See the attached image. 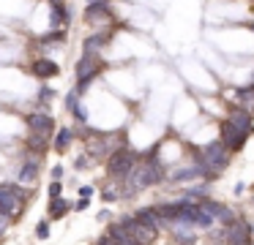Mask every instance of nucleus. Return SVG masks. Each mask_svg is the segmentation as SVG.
I'll use <instances>...</instances> for the list:
<instances>
[{
	"mask_svg": "<svg viewBox=\"0 0 254 245\" xmlns=\"http://www.w3.org/2000/svg\"><path fill=\"white\" fill-rule=\"evenodd\" d=\"M194 158H197L199 163H202V172H205V180H216L221 172H224L227 166H230L232 161V152L227 150L224 145H221L219 139L210 142V145H205L202 150L194 152Z\"/></svg>",
	"mask_w": 254,
	"mask_h": 245,
	"instance_id": "1",
	"label": "nucleus"
},
{
	"mask_svg": "<svg viewBox=\"0 0 254 245\" xmlns=\"http://www.w3.org/2000/svg\"><path fill=\"white\" fill-rule=\"evenodd\" d=\"M107 68L104 57H101V52H82L77 60V65H74V76H77V96L82 98L85 93L90 90V85H93L96 79H99V74Z\"/></svg>",
	"mask_w": 254,
	"mask_h": 245,
	"instance_id": "2",
	"label": "nucleus"
},
{
	"mask_svg": "<svg viewBox=\"0 0 254 245\" xmlns=\"http://www.w3.org/2000/svg\"><path fill=\"white\" fill-rule=\"evenodd\" d=\"M137 161H139V155L134 150H128V147H118V150L107 158V172H110V177L123 180L134 166H137Z\"/></svg>",
	"mask_w": 254,
	"mask_h": 245,
	"instance_id": "3",
	"label": "nucleus"
},
{
	"mask_svg": "<svg viewBox=\"0 0 254 245\" xmlns=\"http://www.w3.org/2000/svg\"><path fill=\"white\" fill-rule=\"evenodd\" d=\"M28 199L25 196V188L17 183H3L0 185V215H17L19 207H22V201Z\"/></svg>",
	"mask_w": 254,
	"mask_h": 245,
	"instance_id": "4",
	"label": "nucleus"
},
{
	"mask_svg": "<svg viewBox=\"0 0 254 245\" xmlns=\"http://www.w3.org/2000/svg\"><path fill=\"white\" fill-rule=\"evenodd\" d=\"M82 19L88 22L90 27H115V11H112V3H93V5H85L82 11Z\"/></svg>",
	"mask_w": 254,
	"mask_h": 245,
	"instance_id": "5",
	"label": "nucleus"
},
{
	"mask_svg": "<svg viewBox=\"0 0 254 245\" xmlns=\"http://www.w3.org/2000/svg\"><path fill=\"white\" fill-rule=\"evenodd\" d=\"M25 123H28V128H30V134H44V136H52L58 131V123H55V117H52L47 109H41L39 106V112H28L25 114Z\"/></svg>",
	"mask_w": 254,
	"mask_h": 245,
	"instance_id": "6",
	"label": "nucleus"
},
{
	"mask_svg": "<svg viewBox=\"0 0 254 245\" xmlns=\"http://www.w3.org/2000/svg\"><path fill=\"white\" fill-rule=\"evenodd\" d=\"M121 226L126 229L128 234H131L134 240H137L139 245H150L156 240V234H159V229H153V226H148V223H142L139 218H134V215H126L121 221Z\"/></svg>",
	"mask_w": 254,
	"mask_h": 245,
	"instance_id": "7",
	"label": "nucleus"
},
{
	"mask_svg": "<svg viewBox=\"0 0 254 245\" xmlns=\"http://www.w3.org/2000/svg\"><path fill=\"white\" fill-rule=\"evenodd\" d=\"M224 243L227 245H252V226L243 218H235L224 226Z\"/></svg>",
	"mask_w": 254,
	"mask_h": 245,
	"instance_id": "8",
	"label": "nucleus"
},
{
	"mask_svg": "<svg viewBox=\"0 0 254 245\" xmlns=\"http://www.w3.org/2000/svg\"><path fill=\"white\" fill-rule=\"evenodd\" d=\"M227 123H230L235 131H241V134L246 136V139L254 134V117L246 112V109H241V106L230 109V114H227Z\"/></svg>",
	"mask_w": 254,
	"mask_h": 245,
	"instance_id": "9",
	"label": "nucleus"
},
{
	"mask_svg": "<svg viewBox=\"0 0 254 245\" xmlns=\"http://www.w3.org/2000/svg\"><path fill=\"white\" fill-rule=\"evenodd\" d=\"M30 74L39 76L41 82H47V79H55V76L61 74V65L52 57H36L33 63H30Z\"/></svg>",
	"mask_w": 254,
	"mask_h": 245,
	"instance_id": "10",
	"label": "nucleus"
},
{
	"mask_svg": "<svg viewBox=\"0 0 254 245\" xmlns=\"http://www.w3.org/2000/svg\"><path fill=\"white\" fill-rule=\"evenodd\" d=\"M219 142H221V145H224L230 152H238L243 145H246V136H243L241 131H235V128H232V125L224 120V123H221V136H219Z\"/></svg>",
	"mask_w": 254,
	"mask_h": 245,
	"instance_id": "11",
	"label": "nucleus"
},
{
	"mask_svg": "<svg viewBox=\"0 0 254 245\" xmlns=\"http://www.w3.org/2000/svg\"><path fill=\"white\" fill-rule=\"evenodd\" d=\"M68 22H71V8H68L63 0L50 3V27L52 30H61V27H66Z\"/></svg>",
	"mask_w": 254,
	"mask_h": 245,
	"instance_id": "12",
	"label": "nucleus"
},
{
	"mask_svg": "<svg viewBox=\"0 0 254 245\" xmlns=\"http://www.w3.org/2000/svg\"><path fill=\"white\" fill-rule=\"evenodd\" d=\"M112 41V27H104V30H96L90 36H85L82 41V52H101L107 44Z\"/></svg>",
	"mask_w": 254,
	"mask_h": 245,
	"instance_id": "13",
	"label": "nucleus"
},
{
	"mask_svg": "<svg viewBox=\"0 0 254 245\" xmlns=\"http://www.w3.org/2000/svg\"><path fill=\"white\" fill-rule=\"evenodd\" d=\"M232 98H235V103L241 109H246L249 114H254V87H238L235 93H232Z\"/></svg>",
	"mask_w": 254,
	"mask_h": 245,
	"instance_id": "14",
	"label": "nucleus"
},
{
	"mask_svg": "<svg viewBox=\"0 0 254 245\" xmlns=\"http://www.w3.org/2000/svg\"><path fill=\"white\" fill-rule=\"evenodd\" d=\"M107 234L112 237V245H139L137 240H134L131 234H128L126 229L121 226V223H112V226L107 229Z\"/></svg>",
	"mask_w": 254,
	"mask_h": 245,
	"instance_id": "15",
	"label": "nucleus"
},
{
	"mask_svg": "<svg viewBox=\"0 0 254 245\" xmlns=\"http://www.w3.org/2000/svg\"><path fill=\"white\" fill-rule=\"evenodd\" d=\"M19 183H28V185H33L36 183V177H39V161H25L22 166H19Z\"/></svg>",
	"mask_w": 254,
	"mask_h": 245,
	"instance_id": "16",
	"label": "nucleus"
},
{
	"mask_svg": "<svg viewBox=\"0 0 254 245\" xmlns=\"http://www.w3.org/2000/svg\"><path fill=\"white\" fill-rule=\"evenodd\" d=\"M74 142V128H58L55 131V152H66Z\"/></svg>",
	"mask_w": 254,
	"mask_h": 245,
	"instance_id": "17",
	"label": "nucleus"
},
{
	"mask_svg": "<svg viewBox=\"0 0 254 245\" xmlns=\"http://www.w3.org/2000/svg\"><path fill=\"white\" fill-rule=\"evenodd\" d=\"M134 218H139L142 223H148V226H153V229H161V215H159L156 207H142Z\"/></svg>",
	"mask_w": 254,
	"mask_h": 245,
	"instance_id": "18",
	"label": "nucleus"
},
{
	"mask_svg": "<svg viewBox=\"0 0 254 245\" xmlns=\"http://www.w3.org/2000/svg\"><path fill=\"white\" fill-rule=\"evenodd\" d=\"M47 145H50V136H44V134H30L25 139V147L33 152H47Z\"/></svg>",
	"mask_w": 254,
	"mask_h": 245,
	"instance_id": "19",
	"label": "nucleus"
},
{
	"mask_svg": "<svg viewBox=\"0 0 254 245\" xmlns=\"http://www.w3.org/2000/svg\"><path fill=\"white\" fill-rule=\"evenodd\" d=\"M68 210H71L68 199H63V196H58V199H50V218H63Z\"/></svg>",
	"mask_w": 254,
	"mask_h": 245,
	"instance_id": "20",
	"label": "nucleus"
},
{
	"mask_svg": "<svg viewBox=\"0 0 254 245\" xmlns=\"http://www.w3.org/2000/svg\"><path fill=\"white\" fill-rule=\"evenodd\" d=\"M61 41H66V30H52V33H47V36H41L39 38V44L41 47H50V44H61Z\"/></svg>",
	"mask_w": 254,
	"mask_h": 245,
	"instance_id": "21",
	"label": "nucleus"
},
{
	"mask_svg": "<svg viewBox=\"0 0 254 245\" xmlns=\"http://www.w3.org/2000/svg\"><path fill=\"white\" fill-rule=\"evenodd\" d=\"M39 106H44V103H50L52 98H55V87H50V85H41L39 87Z\"/></svg>",
	"mask_w": 254,
	"mask_h": 245,
	"instance_id": "22",
	"label": "nucleus"
},
{
	"mask_svg": "<svg viewBox=\"0 0 254 245\" xmlns=\"http://www.w3.org/2000/svg\"><path fill=\"white\" fill-rule=\"evenodd\" d=\"M79 103H82V101H79V96H77V90H68L66 93V112H77V106H79Z\"/></svg>",
	"mask_w": 254,
	"mask_h": 245,
	"instance_id": "23",
	"label": "nucleus"
},
{
	"mask_svg": "<svg viewBox=\"0 0 254 245\" xmlns=\"http://www.w3.org/2000/svg\"><path fill=\"white\" fill-rule=\"evenodd\" d=\"M36 237H39V240H50V223H47V221L36 223Z\"/></svg>",
	"mask_w": 254,
	"mask_h": 245,
	"instance_id": "24",
	"label": "nucleus"
},
{
	"mask_svg": "<svg viewBox=\"0 0 254 245\" xmlns=\"http://www.w3.org/2000/svg\"><path fill=\"white\" fill-rule=\"evenodd\" d=\"M61 191H63L61 180H55V183L50 185V191H47V194H50V199H58V196H61Z\"/></svg>",
	"mask_w": 254,
	"mask_h": 245,
	"instance_id": "25",
	"label": "nucleus"
},
{
	"mask_svg": "<svg viewBox=\"0 0 254 245\" xmlns=\"http://www.w3.org/2000/svg\"><path fill=\"white\" fill-rule=\"evenodd\" d=\"M101 199H104L107 204H110V201H115V199H118V191H115V188H104V194H101Z\"/></svg>",
	"mask_w": 254,
	"mask_h": 245,
	"instance_id": "26",
	"label": "nucleus"
},
{
	"mask_svg": "<svg viewBox=\"0 0 254 245\" xmlns=\"http://www.w3.org/2000/svg\"><path fill=\"white\" fill-rule=\"evenodd\" d=\"M50 174H52V180H61V177H63V166H61V163H55Z\"/></svg>",
	"mask_w": 254,
	"mask_h": 245,
	"instance_id": "27",
	"label": "nucleus"
},
{
	"mask_svg": "<svg viewBox=\"0 0 254 245\" xmlns=\"http://www.w3.org/2000/svg\"><path fill=\"white\" fill-rule=\"evenodd\" d=\"M79 196H82V199H90V196H93V188H90V185H82V188H79Z\"/></svg>",
	"mask_w": 254,
	"mask_h": 245,
	"instance_id": "28",
	"label": "nucleus"
},
{
	"mask_svg": "<svg viewBox=\"0 0 254 245\" xmlns=\"http://www.w3.org/2000/svg\"><path fill=\"white\" fill-rule=\"evenodd\" d=\"M74 166H77V169H85V166H88V155H79L77 161H74Z\"/></svg>",
	"mask_w": 254,
	"mask_h": 245,
	"instance_id": "29",
	"label": "nucleus"
},
{
	"mask_svg": "<svg viewBox=\"0 0 254 245\" xmlns=\"http://www.w3.org/2000/svg\"><path fill=\"white\" fill-rule=\"evenodd\" d=\"M88 204H90V199H79L77 204H74V210L79 212V210H85V207H88Z\"/></svg>",
	"mask_w": 254,
	"mask_h": 245,
	"instance_id": "30",
	"label": "nucleus"
},
{
	"mask_svg": "<svg viewBox=\"0 0 254 245\" xmlns=\"http://www.w3.org/2000/svg\"><path fill=\"white\" fill-rule=\"evenodd\" d=\"M47 3H55V0H47Z\"/></svg>",
	"mask_w": 254,
	"mask_h": 245,
	"instance_id": "31",
	"label": "nucleus"
}]
</instances>
